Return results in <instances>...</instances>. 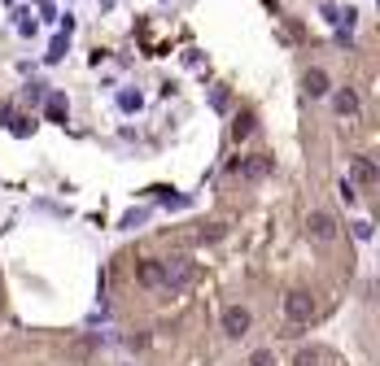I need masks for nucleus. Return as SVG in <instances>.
I'll return each mask as SVG.
<instances>
[{
	"mask_svg": "<svg viewBox=\"0 0 380 366\" xmlns=\"http://www.w3.org/2000/svg\"><path fill=\"white\" fill-rule=\"evenodd\" d=\"M197 261H188V257H175V261H162V288L166 293H184V288H192L197 283Z\"/></svg>",
	"mask_w": 380,
	"mask_h": 366,
	"instance_id": "obj_1",
	"label": "nucleus"
},
{
	"mask_svg": "<svg viewBox=\"0 0 380 366\" xmlns=\"http://www.w3.org/2000/svg\"><path fill=\"white\" fill-rule=\"evenodd\" d=\"M315 309H319L315 297H311V293H301V288H293V293L284 297V319H289V323H311V319H315Z\"/></svg>",
	"mask_w": 380,
	"mask_h": 366,
	"instance_id": "obj_2",
	"label": "nucleus"
},
{
	"mask_svg": "<svg viewBox=\"0 0 380 366\" xmlns=\"http://www.w3.org/2000/svg\"><path fill=\"white\" fill-rule=\"evenodd\" d=\"M249 327H253V314H249L245 305H227V309H223V336L241 340V336H245Z\"/></svg>",
	"mask_w": 380,
	"mask_h": 366,
	"instance_id": "obj_3",
	"label": "nucleus"
},
{
	"mask_svg": "<svg viewBox=\"0 0 380 366\" xmlns=\"http://www.w3.org/2000/svg\"><path fill=\"white\" fill-rule=\"evenodd\" d=\"M241 179H249V183H258V179H267L271 175V157L267 153H253V157H241V162L232 166Z\"/></svg>",
	"mask_w": 380,
	"mask_h": 366,
	"instance_id": "obj_4",
	"label": "nucleus"
},
{
	"mask_svg": "<svg viewBox=\"0 0 380 366\" xmlns=\"http://www.w3.org/2000/svg\"><path fill=\"white\" fill-rule=\"evenodd\" d=\"M306 235H311V240H319V244L337 240V218H333V214H323V209H315V214L306 218Z\"/></svg>",
	"mask_w": 380,
	"mask_h": 366,
	"instance_id": "obj_5",
	"label": "nucleus"
},
{
	"mask_svg": "<svg viewBox=\"0 0 380 366\" xmlns=\"http://www.w3.org/2000/svg\"><path fill=\"white\" fill-rule=\"evenodd\" d=\"M350 179H354V183H363V188H372V183L380 179V170H376L372 157H354V162H350Z\"/></svg>",
	"mask_w": 380,
	"mask_h": 366,
	"instance_id": "obj_6",
	"label": "nucleus"
},
{
	"mask_svg": "<svg viewBox=\"0 0 380 366\" xmlns=\"http://www.w3.org/2000/svg\"><path fill=\"white\" fill-rule=\"evenodd\" d=\"M136 283L140 288H162V261H154V257L140 261V266H136Z\"/></svg>",
	"mask_w": 380,
	"mask_h": 366,
	"instance_id": "obj_7",
	"label": "nucleus"
},
{
	"mask_svg": "<svg viewBox=\"0 0 380 366\" xmlns=\"http://www.w3.org/2000/svg\"><path fill=\"white\" fill-rule=\"evenodd\" d=\"M301 88H306V96H328V92H333V83H328V74H323L319 66H315V70H306Z\"/></svg>",
	"mask_w": 380,
	"mask_h": 366,
	"instance_id": "obj_8",
	"label": "nucleus"
},
{
	"mask_svg": "<svg viewBox=\"0 0 380 366\" xmlns=\"http://www.w3.org/2000/svg\"><path fill=\"white\" fill-rule=\"evenodd\" d=\"M333 110H337L341 118H354V114H359V96H354L350 88H341V92L333 96Z\"/></svg>",
	"mask_w": 380,
	"mask_h": 366,
	"instance_id": "obj_9",
	"label": "nucleus"
},
{
	"mask_svg": "<svg viewBox=\"0 0 380 366\" xmlns=\"http://www.w3.org/2000/svg\"><path fill=\"white\" fill-rule=\"evenodd\" d=\"M253 136V114H236V122H232V140L241 144V140H249Z\"/></svg>",
	"mask_w": 380,
	"mask_h": 366,
	"instance_id": "obj_10",
	"label": "nucleus"
},
{
	"mask_svg": "<svg viewBox=\"0 0 380 366\" xmlns=\"http://www.w3.org/2000/svg\"><path fill=\"white\" fill-rule=\"evenodd\" d=\"M249 366H275V353H271V349H258V353H249Z\"/></svg>",
	"mask_w": 380,
	"mask_h": 366,
	"instance_id": "obj_11",
	"label": "nucleus"
},
{
	"mask_svg": "<svg viewBox=\"0 0 380 366\" xmlns=\"http://www.w3.org/2000/svg\"><path fill=\"white\" fill-rule=\"evenodd\" d=\"M341 201H345V205L359 201V192H354V183H350V179H341Z\"/></svg>",
	"mask_w": 380,
	"mask_h": 366,
	"instance_id": "obj_12",
	"label": "nucleus"
}]
</instances>
